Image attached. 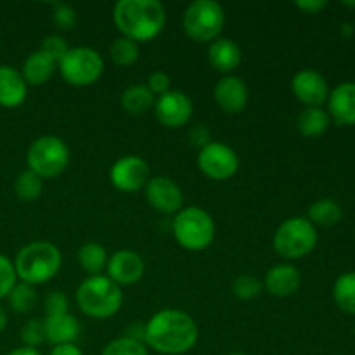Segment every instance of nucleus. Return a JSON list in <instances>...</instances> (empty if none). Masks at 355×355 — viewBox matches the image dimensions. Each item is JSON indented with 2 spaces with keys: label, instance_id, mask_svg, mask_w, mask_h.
Wrapping results in <instances>:
<instances>
[{
  "label": "nucleus",
  "instance_id": "obj_10",
  "mask_svg": "<svg viewBox=\"0 0 355 355\" xmlns=\"http://www.w3.org/2000/svg\"><path fill=\"white\" fill-rule=\"evenodd\" d=\"M198 168L211 180H227L238 172L239 158L227 144L210 142L198 153Z\"/></svg>",
  "mask_w": 355,
  "mask_h": 355
},
{
  "label": "nucleus",
  "instance_id": "obj_43",
  "mask_svg": "<svg viewBox=\"0 0 355 355\" xmlns=\"http://www.w3.org/2000/svg\"><path fill=\"white\" fill-rule=\"evenodd\" d=\"M6 326H7V312H6V309L0 305V333L6 329Z\"/></svg>",
  "mask_w": 355,
  "mask_h": 355
},
{
  "label": "nucleus",
  "instance_id": "obj_39",
  "mask_svg": "<svg viewBox=\"0 0 355 355\" xmlns=\"http://www.w3.org/2000/svg\"><path fill=\"white\" fill-rule=\"evenodd\" d=\"M189 139L194 146H198V148L201 149V148H205L207 144H210L211 134L207 127H203V125H198V127L191 128Z\"/></svg>",
  "mask_w": 355,
  "mask_h": 355
},
{
  "label": "nucleus",
  "instance_id": "obj_14",
  "mask_svg": "<svg viewBox=\"0 0 355 355\" xmlns=\"http://www.w3.org/2000/svg\"><path fill=\"white\" fill-rule=\"evenodd\" d=\"M291 90L305 107H321L329 97L328 82L315 69L298 71L291 80Z\"/></svg>",
  "mask_w": 355,
  "mask_h": 355
},
{
  "label": "nucleus",
  "instance_id": "obj_18",
  "mask_svg": "<svg viewBox=\"0 0 355 355\" xmlns=\"http://www.w3.org/2000/svg\"><path fill=\"white\" fill-rule=\"evenodd\" d=\"M328 111L329 118L335 120L336 125H355V82L340 83L329 92Z\"/></svg>",
  "mask_w": 355,
  "mask_h": 355
},
{
  "label": "nucleus",
  "instance_id": "obj_4",
  "mask_svg": "<svg viewBox=\"0 0 355 355\" xmlns=\"http://www.w3.org/2000/svg\"><path fill=\"white\" fill-rule=\"evenodd\" d=\"M76 305L92 319H110L118 314L123 304V293L107 276H90L76 288Z\"/></svg>",
  "mask_w": 355,
  "mask_h": 355
},
{
  "label": "nucleus",
  "instance_id": "obj_42",
  "mask_svg": "<svg viewBox=\"0 0 355 355\" xmlns=\"http://www.w3.org/2000/svg\"><path fill=\"white\" fill-rule=\"evenodd\" d=\"M7 355H42L38 352V349H30V347H17V349L10 350Z\"/></svg>",
  "mask_w": 355,
  "mask_h": 355
},
{
  "label": "nucleus",
  "instance_id": "obj_34",
  "mask_svg": "<svg viewBox=\"0 0 355 355\" xmlns=\"http://www.w3.org/2000/svg\"><path fill=\"white\" fill-rule=\"evenodd\" d=\"M38 51L44 52L49 59H52V61L58 64V62L64 58L66 52L69 51V47L68 42H66L61 35H47V37L42 40V45Z\"/></svg>",
  "mask_w": 355,
  "mask_h": 355
},
{
  "label": "nucleus",
  "instance_id": "obj_3",
  "mask_svg": "<svg viewBox=\"0 0 355 355\" xmlns=\"http://www.w3.org/2000/svg\"><path fill=\"white\" fill-rule=\"evenodd\" d=\"M61 262L62 257L58 246L49 241H33L17 252L14 269L21 283L35 286L49 283L55 277L61 269Z\"/></svg>",
  "mask_w": 355,
  "mask_h": 355
},
{
  "label": "nucleus",
  "instance_id": "obj_23",
  "mask_svg": "<svg viewBox=\"0 0 355 355\" xmlns=\"http://www.w3.org/2000/svg\"><path fill=\"white\" fill-rule=\"evenodd\" d=\"M120 103L121 107H123L128 114L139 116V114L148 113L151 107H155L156 96L148 89V85L134 83V85L127 87V89L121 92Z\"/></svg>",
  "mask_w": 355,
  "mask_h": 355
},
{
  "label": "nucleus",
  "instance_id": "obj_5",
  "mask_svg": "<svg viewBox=\"0 0 355 355\" xmlns=\"http://www.w3.org/2000/svg\"><path fill=\"white\" fill-rule=\"evenodd\" d=\"M173 238L189 252L208 248L215 238V222L208 211L200 207L182 208L172 220Z\"/></svg>",
  "mask_w": 355,
  "mask_h": 355
},
{
  "label": "nucleus",
  "instance_id": "obj_11",
  "mask_svg": "<svg viewBox=\"0 0 355 355\" xmlns=\"http://www.w3.org/2000/svg\"><path fill=\"white\" fill-rule=\"evenodd\" d=\"M151 179L149 163L141 156H123L116 159L110 170V180L121 193H135L144 189Z\"/></svg>",
  "mask_w": 355,
  "mask_h": 355
},
{
  "label": "nucleus",
  "instance_id": "obj_27",
  "mask_svg": "<svg viewBox=\"0 0 355 355\" xmlns=\"http://www.w3.org/2000/svg\"><path fill=\"white\" fill-rule=\"evenodd\" d=\"M78 262L85 272L90 276H99L103 269H106L107 263V252L101 243L90 241L85 243L82 248L78 250Z\"/></svg>",
  "mask_w": 355,
  "mask_h": 355
},
{
  "label": "nucleus",
  "instance_id": "obj_15",
  "mask_svg": "<svg viewBox=\"0 0 355 355\" xmlns=\"http://www.w3.org/2000/svg\"><path fill=\"white\" fill-rule=\"evenodd\" d=\"M107 277L118 286H128L144 276V260L132 250H118L107 259Z\"/></svg>",
  "mask_w": 355,
  "mask_h": 355
},
{
  "label": "nucleus",
  "instance_id": "obj_38",
  "mask_svg": "<svg viewBox=\"0 0 355 355\" xmlns=\"http://www.w3.org/2000/svg\"><path fill=\"white\" fill-rule=\"evenodd\" d=\"M170 76L163 71H153L148 78V89L155 94L156 97L163 96L170 90Z\"/></svg>",
  "mask_w": 355,
  "mask_h": 355
},
{
  "label": "nucleus",
  "instance_id": "obj_25",
  "mask_svg": "<svg viewBox=\"0 0 355 355\" xmlns=\"http://www.w3.org/2000/svg\"><path fill=\"white\" fill-rule=\"evenodd\" d=\"M343 217L342 207L336 203L335 200H329V198H322L318 200L315 203H312L309 207V222L312 225H321V227H333V225L338 224Z\"/></svg>",
  "mask_w": 355,
  "mask_h": 355
},
{
  "label": "nucleus",
  "instance_id": "obj_28",
  "mask_svg": "<svg viewBox=\"0 0 355 355\" xmlns=\"http://www.w3.org/2000/svg\"><path fill=\"white\" fill-rule=\"evenodd\" d=\"M14 191L19 200L35 201L40 198L42 191H44V179H40L31 170H24L17 175L16 182H14Z\"/></svg>",
  "mask_w": 355,
  "mask_h": 355
},
{
  "label": "nucleus",
  "instance_id": "obj_1",
  "mask_svg": "<svg viewBox=\"0 0 355 355\" xmlns=\"http://www.w3.org/2000/svg\"><path fill=\"white\" fill-rule=\"evenodd\" d=\"M200 338L196 321L187 312L165 309L144 324L146 347L163 355H182L194 349Z\"/></svg>",
  "mask_w": 355,
  "mask_h": 355
},
{
  "label": "nucleus",
  "instance_id": "obj_7",
  "mask_svg": "<svg viewBox=\"0 0 355 355\" xmlns=\"http://www.w3.org/2000/svg\"><path fill=\"white\" fill-rule=\"evenodd\" d=\"M225 14L220 3L214 0H196L184 12L182 26L187 37L198 44H211L220 37Z\"/></svg>",
  "mask_w": 355,
  "mask_h": 355
},
{
  "label": "nucleus",
  "instance_id": "obj_30",
  "mask_svg": "<svg viewBox=\"0 0 355 355\" xmlns=\"http://www.w3.org/2000/svg\"><path fill=\"white\" fill-rule=\"evenodd\" d=\"M7 300H9L10 309L14 312L24 314V312H30L35 307V304H37V293H35L31 284L17 283L9 293V297H7Z\"/></svg>",
  "mask_w": 355,
  "mask_h": 355
},
{
  "label": "nucleus",
  "instance_id": "obj_47",
  "mask_svg": "<svg viewBox=\"0 0 355 355\" xmlns=\"http://www.w3.org/2000/svg\"><path fill=\"white\" fill-rule=\"evenodd\" d=\"M354 335H355V328H354Z\"/></svg>",
  "mask_w": 355,
  "mask_h": 355
},
{
  "label": "nucleus",
  "instance_id": "obj_20",
  "mask_svg": "<svg viewBox=\"0 0 355 355\" xmlns=\"http://www.w3.org/2000/svg\"><path fill=\"white\" fill-rule=\"evenodd\" d=\"M28 85L21 71L12 66H0V106L17 107L24 103Z\"/></svg>",
  "mask_w": 355,
  "mask_h": 355
},
{
  "label": "nucleus",
  "instance_id": "obj_2",
  "mask_svg": "<svg viewBox=\"0 0 355 355\" xmlns=\"http://www.w3.org/2000/svg\"><path fill=\"white\" fill-rule=\"evenodd\" d=\"M113 21L121 37L149 42L158 37L166 23L165 6L158 0H120L113 9Z\"/></svg>",
  "mask_w": 355,
  "mask_h": 355
},
{
  "label": "nucleus",
  "instance_id": "obj_12",
  "mask_svg": "<svg viewBox=\"0 0 355 355\" xmlns=\"http://www.w3.org/2000/svg\"><path fill=\"white\" fill-rule=\"evenodd\" d=\"M156 120L166 128H180L189 123L193 116V101L180 90H168L163 96L156 97L155 103Z\"/></svg>",
  "mask_w": 355,
  "mask_h": 355
},
{
  "label": "nucleus",
  "instance_id": "obj_45",
  "mask_svg": "<svg viewBox=\"0 0 355 355\" xmlns=\"http://www.w3.org/2000/svg\"><path fill=\"white\" fill-rule=\"evenodd\" d=\"M229 355H246V354H241V352H234V354H229Z\"/></svg>",
  "mask_w": 355,
  "mask_h": 355
},
{
  "label": "nucleus",
  "instance_id": "obj_40",
  "mask_svg": "<svg viewBox=\"0 0 355 355\" xmlns=\"http://www.w3.org/2000/svg\"><path fill=\"white\" fill-rule=\"evenodd\" d=\"M295 6L307 14H318L328 7V2H324V0H298Z\"/></svg>",
  "mask_w": 355,
  "mask_h": 355
},
{
  "label": "nucleus",
  "instance_id": "obj_17",
  "mask_svg": "<svg viewBox=\"0 0 355 355\" xmlns=\"http://www.w3.org/2000/svg\"><path fill=\"white\" fill-rule=\"evenodd\" d=\"M262 284L272 297L286 298L298 291L302 284V274L291 263H277L267 270Z\"/></svg>",
  "mask_w": 355,
  "mask_h": 355
},
{
  "label": "nucleus",
  "instance_id": "obj_13",
  "mask_svg": "<svg viewBox=\"0 0 355 355\" xmlns=\"http://www.w3.org/2000/svg\"><path fill=\"white\" fill-rule=\"evenodd\" d=\"M144 194L148 203L163 215H175L184 208V194L170 177H151Z\"/></svg>",
  "mask_w": 355,
  "mask_h": 355
},
{
  "label": "nucleus",
  "instance_id": "obj_31",
  "mask_svg": "<svg viewBox=\"0 0 355 355\" xmlns=\"http://www.w3.org/2000/svg\"><path fill=\"white\" fill-rule=\"evenodd\" d=\"M101 355H149V352L146 343L130 338V336H120V338L111 340L104 347Z\"/></svg>",
  "mask_w": 355,
  "mask_h": 355
},
{
  "label": "nucleus",
  "instance_id": "obj_29",
  "mask_svg": "<svg viewBox=\"0 0 355 355\" xmlns=\"http://www.w3.org/2000/svg\"><path fill=\"white\" fill-rule=\"evenodd\" d=\"M111 61L118 66H132L139 59V44L127 37H120L110 47Z\"/></svg>",
  "mask_w": 355,
  "mask_h": 355
},
{
  "label": "nucleus",
  "instance_id": "obj_37",
  "mask_svg": "<svg viewBox=\"0 0 355 355\" xmlns=\"http://www.w3.org/2000/svg\"><path fill=\"white\" fill-rule=\"evenodd\" d=\"M44 309H45V318H47V315L66 314L69 309L68 297H66L64 293H61V291H51V293L45 297Z\"/></svg>",
  "mask_w": 355,
  "mask_h": 355
},
{
  "label": "nucleus",
  "instance_id": "obj_9",
  "mask_svg": "<svg viewBox=\"0 0 355 355\" xmlns=\"http://www.w3.org/2000/svg\"><path fill=\"white\" fill-rule=\"evenodd\" d=\"M62 80L71 87L94 85L104 71V59L90 47H69L58 62Z\"/></svg>",
  "mask_w": 355,
  "mask_h": 355
},
{
  "label": "nucleus",
  "instance_id": "obj_26",
  "mask_svg": "<svg viewBox=\"0 0 355 355\" xmlns=\"http://www.w3.org/2000/svg\"><path fill=\"white\" fill-rule=\"evenodd\" d=\"M333 300L345 314H355V272H343L333 286Z\"/></svg>",
  "mask_w": 355,
  "mask_h": 355
},
{
  "label": "nucleus",
  "instance_id": "obj_46",
  "mask_svg": "<svg viewBox=\"0 0 355 355\" xmlns=\"http://www.w3.org/2000/svg\"><path fill=\"white\" fill-rule=\"evenodd\" d=\"M335 355H342V354H335Z\"/></svg>",
  "mask_w": 355,
  "mask_h": 355
},
{
  "label": "nucleus",
  "instance_id": "obj_6",
  "mask_svg": "<svg viewBox=\"0 0 355 355\" xmlns=\"http://www.w3.org/2000/svg\"><path fill=\"white\" fill-rule=\"evenodd\" d=\"M274 250L286 260H298L314 252L318 231L307 217H290L277 227L272 238Z\"/></svg>",
  "mask_w": 355,
  "mask_h": 355
},
{
  "label": "nucleus",
  "instance_id": "obj_33",
  "mask_svg": "<svg viewBox=\"0 0 355 355\" xmlns=\"http://www.w3.org/2000/svg\"><path fill=\"white\" fill-rule=\"evenodd\" d=\"M21 342L24 347L37 349L45 343V322L44 319H30L21 329Z\"/></svg>",
  "mask_w": 355,
  "mask_h": 355
},
{
  "label": "nucleus",
  "instance_id": "obj_19",
  "mask_svg": "<svg viewBox=\"0 0 355 355\" xmlns=\"http://www.w3.org/2000/svg\"><path fill=\"white\" fill-rule=\"evenodd\" d=\"M241 49L234 40L225 37H218L208 47V61L211 68L224 75H231L241 64Z\"/></svg>",
  "mask_w": 355,
  "mask_h": 355
},
{
  "label": "nucleus",
  "instance_id": "obj_24",
  "mask_svg": "<svg viewBox=\"0 0 355 355\" xmlns=\"http://www.w3.org/2000/svg\"><path fill=\"white\" fill-rule=\"evenodd\" d=\"M329 121L331 118L322 107H305L297 118V128L304 137H319L328 130Z\"/></svg>",
  "mask_w": 355,
  "mask_h": 355
},
{
  "label": "nucleus",
  "instance_id": "obj_21",
  "mask_svg": "<svg viewBox=\"0 0 355 355\" xmlns=\"http://www.w3.org/2000/svg\"><path fill=\"white\" fill-rule=\"evenodd\" d=\"M45 322V342L52 347L75 343L80 336V324L69 312L61 315H47Z\"/></svg>",
  "mask_w": 355,
  "mask_h": 355
},
{
  "label": "nucleus",
  "instance_id": "obj_22",
  "mask_svg": "<svg viewBox=\"0 0 355 355\" xmlns=\"http://www.w3.org/2000/svg\"><path fill=\"white\" fill-rule=\"evenodd\" d=\"M55 69H58V64L52 59H49L44 52L35 51L24 59L21 75H23L26 85L38 87L47 83L54 76Z\"/></svg>",
  "mask_w": 355,
  "mask_h": 355
},
{
  "label": "nucleus",
  "instance_id": "obj_36",
  "mask_svg": "<svg viewBox=\"0 0 355 355\" xmlns=\"http://www.w3.org/2000/svg\"><path fill=\"white\" fill-rule=\"evenodd\" d=\"M52 19L61 30H71L76 24V10L68 3H55L52 10Z\"/></svg>",
  "mask_w": 355,
  "mask_h": 355
},
{
  "label": "nucleus",
  "instance_id": "obj_41",
  "mask_svg": "<svg viewBox=\"0 0 355 355\" xmlns=\"http://www.w3.org/2000/svg\"><path fill=\"white\" fill-rule=\"evenodd\" d=\"M49 355H83V352L80 350V347L75 345V343H66V345L52 347Z\"/></svg>",
  "mask_w": 355,
  "mask_h": 355
},
{
  "label": "nucleus",
  "instance_id": "obj_32",
  "mask_svg": "<svg viewBox=\"0 0 355 355\" xmlns=\"http://www.w3.org/2000/svg\"><path fill=\"white\" fill-rule=\"evenodd\" d=\"M263 290V284L252 274H243L238 276L232 283V293L241 300H253L259 297Z\"/></svg>",
  "mask_w": 355,
  "mask_h": 355
},
{
  "label": "nucleus",
  "instance_id": "obj_8",
  "mask_svg": "<svg viewBox=\"0 0 355 355\" xmlns=\"http://www.w3.org/2000/svg\"><path fill=\"white\" fill-rule=\"evenodd\" d=\"M28 170L40 179H52L66 170L69 163V149L58 135H42L35 139L26 153Z\"/></svg>",
  "mask_w": 355,
  "mask_h": 355
},
{
  "label": "nucleus",
  "instance_id": "obj_44",
  "mask_svg": "<svg viewBox=\"0 0 355 355\" xmlns=\"http://www.w3.org/2000/svg\"><path fill=\"white\" fill-rule=\"evenodd\" d=\"M343 6H347V7H355V2H343Z\"/></svg>",
  "mask_w": 355,
  "mask_h": 355
},
{
  "label": "nucleus",
  "instance_id": "obj_16",
  "mask_svg": "<svg viewBox=\"0 0 355 355\" xmlns=\"http://www.w3.org/2000/svg\"><path fill=\"white\" fill-rule=\"evenodd\" d=\"M214 99L224 113L238 114L248 104V87L239 76L225 75L215 85Z\"/></svg>",
  "mask_w": 355,
  "mask_h": 355
},
{
  "label": "nucleus",
  "instance_id": "obj_35",
  "mask_svg": "<svg viewBox=\"0 0 355 355\" xmlns=\"http://www.w3.org/2000/svg\"><path fill=\"white\" fill-rule=\"evenodd\" d=\"M17 284V274L14 269V262H10L6 255L0 253V300L9 297L12 288Z\"/></svg>",
  "mask_w": 355,
  "mask_h": 355
}]
</instances>
